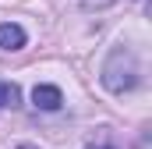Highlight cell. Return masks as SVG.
<instances>
[{
	"label": "cell",
	"instance_id": "1",
	"mask_svg": "<svg viewBox=\"0 0 152 149\" xmlns=\"http://www.w3.org/2000/svg\"><path fill=\"white\" fill-rule=\"evenodd\" d=\"M138 85V60L127 46H113L106 64H103V89L113 92V96H124Z\"/></svg>",
	"mask_w": 152,
	"mask_h": 149
},
{
	"label": "cell",
	"instance_id": "2",
	"mask_svg": "<svg viewBox=\"0 0 152 149\" xmlns=\"http://www.w3.org/2000/svg\"><path fill=\"white\" fill-rule=\"evenodd\" d=\"M32 103H36V110H60L64 107V92L57 85H36L32 89Z\"/></svg>",
	"mask_w": 152,
	"mask_h": 149
},
{
	"label": "cell",
	"instance_id": "3",
	"mask_svg": "<svg viewBox=\"0 0 152 149\" xmlns=\"http://www.w3.org/2000/svg\"><path fill=\"white\" fill-rule=\"evenodd\" d=\"M25 29L21 25H14V21H4L0 25V50H7V53H18L21 46H25Z\"/></svg>",
	"mask_w": 152,
	"mask_h": 149
},
{
	"label": "cell",
	"instance_id": "4",
	"mask_svg": "<svg viewBox=\"0 0 152 149\" xmlns=\"http://www.w3.org/2000/svg\"><path fill=\"white\" fill-rule=\"evenodd\" d=\"M18 100H21V89L14 82H0V110L4 107H18Z\"/></svg>",
	"mask_w": 152,
	"mask_h": 149
},
{
	"label": "cell",
	"instance_id": "5",
	"mask_svg": "<svg viewBox=\"0 0 152 149\" xmlns=\"http://www.w3.org/2000/svg\"><path fill=\"white\" fill-rule=\"evenodd\" d=\"M88 149H113V146H88Z\"/></svg>",
	"mask_w": 152,
	"mask_h": 149
},
{
	"label": "cell",
	"instance_id": "6",
	"mask_svg": "<svg viewBox=\"0 0 152 149\" xmlns=\"http://www.w3.org/2000/svg\"><path fill=\"white\" fill-rule=\"evenodd\" d=\"M14 149H36V146H14Z\"/></svg>",
	"mask_w": 152,
	"mask_h": 149
}]
</instances>
